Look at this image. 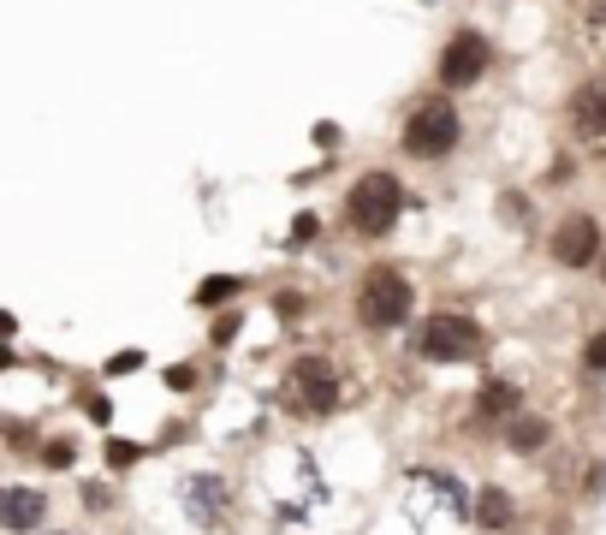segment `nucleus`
<instances>
[{
    "label": "nucleus",
    "instance_id": "1",
    "mask_svg": "<svg viewBox=\"0 0 606 535\" xmlns=\"http://www.w3.org/2000/svg\"><path fill=\"white\" fill-rule=\"evenodd\" d=\"M423 316V286L398 256H369L357 268L351 291H345V321L357 327L362 339H405L410 321Z\"/></svg>",
    "mask_w": 606,
    "mask_h": 535
},
{
    "label": "nucleus",
    "instance_id": "2",
    "mask_svg": "<svg viewBox=\"0 0 606 535\" xmlns=\"http://www.w3.org/2000/svg\"><path fill=\"white\" fill-rule=\"evenodd\" d=\"M274 405H280V417H291L298 428L334 423L339 410L351 405V375H345L339 351H327V345H298L280 364V375H274Z\"/></svg>",
    "mask_w": 606,
    "mask_h": 535
},
{
    "label": "nucleus",
    "instance_id": "3",
    "mask_svg": "<svg viewBox=\"0 0 606 535\" xmlns=\"http://www.w3.org/2000/svg\"><path fill=\"white\" fill-rule=\"evenodd\" d=\"M410 209H417V197H410L405 172L398 167H362L339 191V232L351 238V245L380 250L398 227H405Z\"/></svg>",
    "mask_w": 606,
    "mask_h": 535
},
{
    "label": "nucleus",
    "instance_id": "4",
    "mask_svg": "<svg viewBox=\"0 0 606 535\" xmlns=\"http://www.w3.org/2000/svg\"><path fill=\"white\" fill-rule=\"evenodd\" d=\"M488 351H494L488 321L476 309H453V304L423 309L405 334V357L417 369H476V364H488Z\"/></svg>",
    "mask_w": 606,
    "mask_h": 535
},
{
    "label": "nucleus",
    "instance_id": "5",
    "mask_svg": "<svg viewBox=\"0 0 606 535\" xmlns=\"http://www.w3.org/2000/svg\"><path fill=\"white\" fill-rule=\"evenodd\" d=\"M464 143H470V119H464L458 96L428 83V90H417L398 108V155L410 167H446V161H458Z\"/></svg>",
    "mask_w": 606,
    "mask_h": 535
},
{
    "label": "nucleus",
    "instance_id": "6",
    "mask_svg": "<svg viewBox=\"0 0 606 535\" xmlns=\"http://www.w3.org/2000/svg\"><path fill=\"white\" fill-rule=\"evenodd\" d=\"M524 405H535V399H529V387L517 382V375L488 369V375H476V387L458 399L453 435H458V440H470V446H494V435H499V428H506Z\"/></svg>",
    "mask_w": 606,
    "mask_h": 535
},
{
    "label": "nucleus",
    "instance_id": "7",
    "mask_svg": "<svg viewBox=\"0 0 606 535\" xmlns=\"http://www.w3.org/2000/svg\"><path fill=\"white\" fill-rule=\"evenodd\" d=\"M494 66H499V48H494L488 30L481 24H453L440 37V48H435V90L470 96V90H481V83L494 78Z\"/></svg>",
    "mask_w": 606,
    "mask_h": 535
},
{
    "label": "nucleus",
    "instance_id": "8",
    "mask_svg": "<svg viewBox=\"0 0 606 535\" xmlns=\"http://www.w3.org/2000/svg\"><path fill=\"white\" fill-rule=\"evenodd\" d=\"M600 250H606V220L595 209L570 202V209L553 215V227H547V262L559 268V274H588V268L600 262Z\"/></svg>",
    "mask_w": 606,
    "mask_h": 535
},
{
    "label": "nucleus",
    "instance_id": "9",
    "mask_svg": "<svg viewBox=\"0 0 606 535\" xmlns=\"http://www.w3.org/2000/svg\"><path fill=\"white\" fill-rule=\"evenodd\" d=\"M179 506L190 517V529L202 535H232V517H238V482L227 470H185L179 476Z\"/></svg>",
    "mask_w": 606,
    "mask_h": 535
},
{
    "label": "nucleus",
    "instance_id": "10",
    "mask_svg": "<svg viewBox=\"0 0 606 535\" xmlns=\"http://www.w3.org/2000/svg\"><path fill=\"white\" fill-rule=\"evenodd\" d=\"M54 524V482L12 476L0 482V535H42Z\"/></svg>",
    "mask_w": 606,
    "mask_h": 535
},
{
    "label": "nucleus",
    "instance_id": "11",
    "mask_svg": "<svg viewBox=\"0 0 606 535\" xmlns=\"http://www.w3.org/2000/svg\"><path fill=\"white\" fill-rule=\"evenodd\" d=\"M553 446H559V417L542 405H524L517 417L494 435V453H506L511 464H542Z\"/></svg>",
    "mask_w": 606,
    "mask_h": 535
},
{
    "label": "nucleus",
    "instance_id": "12",
    "mask_svg": "<svg viewBox=\"0 0 606 535\" xmlns=\"http://www.w3.org/2000/svg\"><path fill=\"white\" fill-rule=\"evenodd\" d=\"M565 131H570V143H583V149H606V72H588L570 83V96H565Z\"/></svg>",
    "mask_w": 606,
    "mask_h": 535
},
{
    "label": "nucleus",
    "instance_id": "13",
    "mask_svg": "<svg viewBox=\"0 0 606 535\" xmlns=\"http://www.w3.org/2000/svg\"><path fill=\"white\" fill-rule=\"evenodd\" d=\"M470 529L476 535H517L524 529V499L506 482H476L470 488Z\"/></svg>",
    "mask_w": 606,
    "mask_h": 535
},
{
    "label": "nucleus",
    "instance_id": "14",
    "mask_svg": "<svg viewBox=\"0 0 606 535\" xmlns=\"http://www.w3.org/2000/svg\"><path fill=\"white\" fill-rule=\"evenodd\" d=\"M30 464L54 482V476H78L83 470V435L78 428H42L37 446H30Z\"/></svg>",
    "mask_w": 606,
    "mask_h": 535
},
{
    "label": "nucleus",
    "instance_id": "15",
    "mask_svg": "<svg viewBox=\"0 0 606 535\" xmlns=\"http://www.w3.org/2000/svg\"><path fill=\"white\" fill-rule=\"evenodd\" d=\"M72 506L90 517V524H113V517H126V488H119V476H83L78 470V488H72Z\"/></svg>",
    "mask_w": 606,
    "mask_h": 535
},
{
    "label": "nucleus",
    "instance_id": "16",
    "mask_svg": "<svg viewBox=\"0 0 606 535\" xmlns=\"http://www.w3.org/2000/svg\"><path fill=\"white\" fill-rule=\"evenodd\" d=\"M250 286L256 280H245V274H202V280L190 286V309H197V316H220V309H232L238 298H250Z\"/></svg>",
    "mask_w": 606,
    "mask_h": 535
},
{
    "label": "nucleus",
    "instance_id": "17",
    "mask_svg": "<svg viewBox=\"0 0 606 535\" xmlns=\"http://www.w3.org/2000/svg\"><path fill=\"white\" fill-rule=\"evenodd\" d=\"M96 453H101V470H108V476H131L137 464H143V458L155 453V446H143V440H126V435H108V440L96 446Z\"/></svg>",
    "mask_w": 606,
    "mask_h": 535
},
{
    "label": "nucleus",
    "instance_id": "18",
    "mask_svg": "<svg viewBox=\"0 0 606 535\" xmlns=\"http://www.w3.org/2000/svg\"><path fill=\"white\" fill-rule=\"evenodd\" d=\"M577 506H606V453H588L583 470H577Z\"/></svg>",
    "mask_w": 606,
    "mask_h": 535
},
{
    "label": "nucleus",
    "instance_id": "19",
    "mask_svg": "<svg viewBox=\"0 0 606 535\" xmlns=\"http://www.w3.org/2000/svg\"><path fill=\"white\" fill-rule=\"evenodd\" d=\"M268 309H274V321L304 327V321H309V291H304V286H274V291H268Z\"/></svg>",
    "mask_w": 606,
    "mask_h": 535
},
{
    "label": "nucleus",
    "instance_id": "20",
    "mask_svg": "<svg viewBox=\"0 0 606 535\" xmlns=\"http://www.w3.org/2000/svg\"><path fill=\"white\" fill-rule=\"evenodd\" d=\"M577 375H583V382H606V327H588V334H583Z\"/></svg>",
    "mask_w": 606,
    "mask_h": 535
},
{
    "label": "nucleus",
    "instance_id": "21",
    "mask_svg": "<svg viewBox=\"0 0 606 535\" xmlns=\"http://www.w3.org/2000/svg\"><path fill=\"white\" fill-rule=\"evenodd\" d=\"M78 417L83 423H96V428H113V399H108V387H90V382H78Z\"/></svg>",
    "mask_w": 606,
    "mask_h": 535
},
{
    "label": "nucleus",
    "instance_id": "22",
    "mask_svg": "<svg viewBox=\"0 0 606 535\" xmlns=\"http://www.w3.org/2000/svg\"><path fill=\"white\" fill-rule=\"evenodd\" d=\"M499 220H506L511 232H529L535 227V197L529 191H499Z\"/></svg>",
    "mask_w": 606,
    "mask_h": 535
},
{
    "label": "nucleus",
    "instance_id": "23",
    "mask_svg": "<svg viewBox=\"0 0 606 535\" xmlns=\"http://www.w3.org/2000/svg\"><path fill=\"white\" fill-rule=\"evenodd\" d=\"M245 334V304H232V309H220V316L209 321V351H227V345Z\"/></svg>",
    "mask_w": 606,
    "mask_h": 535
},
{
    "label": "nucleus",
    "instance_id": "24",
    "mask_svg": "<svg viewBox=\"0 0 606 535\" xmlns=\"http://www.w3.org/2000/svg\"><path fill=\"white\" fill-rule=\"evenodd\" d=\"M137 369H143V351H119L101 364V382H119V375H137Z\"/></svg>",
    "mask_w": 606,
    "mask_h": 535
},
{
    "label": "nucleus",
    "instance_id": "25",
    "mask_svg": "<svg viewBox=\"0 0 606 535\" xmlns=\"http://www.w3.org/2000/svg\"><path fill=\"white\" fill-rule=\"evenodd\" d=\"M316 232H321V220L316 215H298V220H291V232H286V250H304Z\"/></svg>",
    "mask_w": 606,
    "mask_h": 535
},
{
    "label": "nucleus",
    "instance_id": "26",
    "mask_svg": "<svg viewBox=\"0 0 606 535\" xmlns=\"http://www.w3.org/2000/svg\"><path fill=\"white\" fill-rule=\"evenodd\" d=\"M167 387H172V393H197V387H202L197 364H172V369H167Z\"/></svg>",
    "mask_w": 606,
    "mask_h": 535
},
{
    "label": "nucleus",
    "instance_id": "27",
    "mask_svg": "<svg viewBox=\"0 0 606 535\" xmlns=\"http://www.w3.org/2000/svg\"><path fill=\"white\" fill-rule=\"evenodd\" d=\"M309 137H316V149H339V143H345V131L334 126V119H321V126L309 131Z\"/></svg>",
    "mask_w": 606,
    "mask_h": 535
},
{
    "label": "nucleus",
    "instance_id": "28",
    "mask_svg": "<svg viewBox=\"0 0 606 535\" xmlns=\"http://www.w3.org/2000/svg\"><path fill=\"white\" fill-rule=\"evenodd\" d=\"M588 30L606 42V0H588Z\"/></svg>",
    "mask_w": 606,
    "mask_h": 535
},
{
    "label": "nucleus",
    "instance_id": "29",
    "mask_svg": "<svg viewBox=\"0 0 606 535\" xmlns=\"http://www.w3.org/2000/svg\"><path fill=\"white\" fill-rule=\"evenodd\" d=\"M19 334V316H7V309H0V339H12Z\"/></svg>",
    "mask_w": 606,
    "mask_h": 535
},
{
    "label": "nucleus",
    "instance_id": "30",
    "mask_svg": "<svg viewBox=\"0 0 606 535\" xmlns=\"http://www.w3.org/2000/svg\"><path fill=\"white\" fill-rule=\"evenodd\" d=\"M19 364V345H0V369H12Z\"/></svg>",
    "mask_w": 606,
    "mask_h": 535
},
{
    "label": "nucleus",
    "instance_id": "31",
    "mask_svg": "<svg viewBox=\"0 0 606 535\" xmlns=\"http://www.w3.org/2000/svg\"><path fill=\"white\" fill-rule=\"evenodd\" d=\"M588 274H595V286L606 291V250H600V262H595V268H588Z\"/></svg>",
    "mask_w": 606,
    "mask_h": 535
},
{
    "label": "nucleus",
    "instance_id": "32",
    "mask_svg": "<svg viewBox=\"0 0 606 535\" xmlns=\"http://www.w3.org/2000/svg\"><path fill=\"white\" fill-rule=\"evenodd\" d=\"M42 535H83V529H66V524H48Z\"/></svg>",
    "mask_w": 606,
    "mask_h": 535
}]
</instances>
